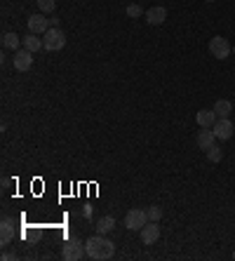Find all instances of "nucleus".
<instances>
[{
    "label": "nucleus",
    "mask_w": 235,
    "mask_h": 261,
    "mask_svg": "<svg viewBox=\"0 0 235 261\" xmlns=\"http://www.w3.org/2000/svg\"><path fill=\"white\" fill-rule=\"evenodd\" d=\"M212 111L217 113V118H231V113H233V104H231L228 99H219Z\"/></svg>",
    "instance_id": "16"
},
{
    "label": "nucleus",
    "mask_w": 235,
    "mask_h": 261,
    "mask_svg": "<svg viewBox=\"0 0 235 261\" xmlns=\"http://www.w3.org/2000/svg\"><path fill=\"white\" fill-rule=\"evenodd\" d=\"M38 2V9L43 12V14H52L57 7V0H36Z\"/></svg>",
    "instance_id": "18"
},
{
    "label": "nucleus",
    "mask_w": 235,
    "mask_h": 261,
    "mask_svg": "<svg viewBox=\"0 0 235 261\" xmlns=\"http://www.w3.org/2000/svg\"><path fill=\"white\" fill-rule=\"evenodd\" d=\"M61 257L66 261H78L85 257V243H80L78 238H71V240H66L61 250Z\"/></svg>",
    "instance_id": "4"
},
{
    "label": "nucleus",
    "mask_w": 235,
    "mask_h": 261,
    "mask_svg": "<svg viewBox=\"0 0 235 261\" xmlns=\"http://www.w3.org/2000/svg\"><path fill=\"white\" fill-rule=\"evenodd\" d=\"M195 120H198L200 127H212L214 123H217V113H214L212 108H200L198 116H195Z\"/></svg>",
    "instance_id": "13"
},
{
    "label": "nucleus",
    "mask_w": 235,
    "mask_h": 261,
    "mask_svg": "<svg viewBox=\"0 0 235 261\" xmlns=\"http://www.w3.org/2000/svg\"><path fill=\"white\" fill-rule=\"evenodd\" d=\"M21 43H24V38H19L14 31H9V33H5V36H2V47H5V50H12V52H17Z\"/></svg>",
    "instance_id": "15"
},
{
    "label": "nucleus",
    "mask_w": 235,
    "mask_h": 261,
    "mask_svg": "<svg viewBox=\"0 0 235 261\" xmlns=\"http://www.w3.org/2000/svg\"><path fill=\"white\" fill-rule=\"evenodd\" d=\"M125 12H127V17H129V19H139V17H144V14H146L144 9H141V5H136V2L127 5Z\"/></svg>",
    "instance_id": "20"
},
{
    "label": "nucleus",
    "mask_w": 235,
    "mask_h": 261,
    "mask_svg": "<svg viewBox=\"0 0 235 261\" xmlns=\"http://www.w3.org/2000/svg\"><path fill=\"white\" fill-rule=\"evenodd\" d=\"M195 144H198L200 151H207V148H212L217 144V134L212 132V127H200L198 136H195Z\"/></svg>",
    "instance_id": "10"
},
{
    "label": "nucleus",
    "mask_w": 235,
    "mask_h": 261,
    "mask_svg": "<svg viewBox=\"0 0 235 261\" xmlns=\"http://www.w3.org/2000/svg\"><path fill=\"white\" fill-rule=\"evenodd\" d=\"M113 254H116V245L109 240V235L97 233L85 243V257H90L94 261H109L113 259Z\"/></svg>",
    "instance_id": "1"
},
{
    "label": "nucleus",
    "mask_w": 235,
    "mask_h": 261,
    "mask_svg": "<svg viewBox=\"0 0 235 261\" xmlns=\"http://www.w3.org/2000/svg\"><path fill=\"white\" fill-rule=\"evenodd\" d=\"M233 259H235V252H233Z\"/></svg>",
    "instance_id": "25"
},
{
    "label": "nucleus",
    "mask_w": 235,
    "mask_h": 261,
    "mask_svg": "<svg viewBox=\"0 0 235 261\" xmlns=\"http://www.w3.org/2000/svg\"><path fill=\"white\" fill-rule=\"evenodd\" d=\"M165 19H167V9H165L163 5H155V7L146 9V24L160 26V24H165Z\"/></svg>",
    "instance_id": "11"
},
{
    "label": "nucleus",
    "mask_w": 235,
    "mask_h": 261,
    "mask_svg": "<svg viewBox=\"0 0 235 261\" xmlns=\"http://www.w3.org/2000/svg\"><path fill=\"white\" fill-rule=\"evenodd\" d=\"M12 238H14V221L9 216H5L2 224H0V243L7 245V243H12Z\"/></svg>",
    "instance_id": "12"
},
{
    "label": "nucleus",
    "mask_w": 235,
    "mask_h": 261,
    "mask_svg": "<svg viewBox=\"0 0 235 261\" xmlns=\"http://www.w3.org/2000/svg\"><path fill=\"white\" fill-rule=\"evenodd\" d=\"M21 45L26 47L28 52H33V54H36L38 50H43V38H38L36 33H31V31H28L26 36H24V43H21Z\"/></svg>",
    "instance_id": "14"
},
{
    "label": "nucleus",
    "mask_w": 235,
    "mask_h": 261,
    "mask_svg": "<svg viewBox=\"0 0 235 261\" xmlns=\"http://www.w3.org/2000/svg\"><path fill=\"white\" fill-rule=\"evenodd\" d=\"M205 153H207V160L209 162H221V158H224V151H221L217 144L212 146V148H207Z\"/></svg>",
    "instance_id": "19"
},
{
    "label": "nucleus",
    "mask_w": 235,
    "mask_h": 261,
    "mask_svg": "<svg viewBox=\"0 0 235 261\" xmlns=\"http://www.w3.org/2000/svg\"><path fill=\"white\" fill-rule=\"evenodd\" d=\"M146 212H148V221H160V216H163V209L158 207V205H153V207H148Z\"/></svg>",
    "instance_id": "21"
},
{
    "label": "nucleus",
    "mask_w": 235,
    "mask_h": 261,
    "mask_svg": "<svg viewBox=\"0 0 235 261\" xmlns=\"http://www.w3.org/2000/svg\"><path fill=\"white\" fill-rule=\"evenodd\" d=\"M205 2H214V0H205Z\"/></svg>",
    "instance_id": "23"
},
{
    "label": "nucleus",
    "mask_w": 235,
    "mask_h": 261,
    "mask_svg": "<svg viewBox=\"0 0 235 261\" xmlns=\"http://www.w3.org/2000/svg\"><path fill=\"white\" fill-rule=\"evenodd\" d=\"M28 31L31 33H36V36H40V33H45L47 28H50V19L43 14V12H38V14H31L28 17Z\"/></svg>",
    "instance_id": "8"
},
{
    "label": "nucleus",
    "mask_w": 235,
    "mask_h": 261,
    "mask_svg": "<svg viewBox=\"0 0 235 261\" xmlns=\"http://www.w3.org/2000/svg\"><path fill=\"white\" fill-rule=\"evenodd\" d=\"M148 224V212L146 209H129L125 214V226L129 231H141Z\"/></svg>",
    "instance_id": "5"
},
{
    "label": "nucleus",
    "mask_w": 235,
    "mask_h": 261,
    "mask_svg": "<svg viewBox=\"0 0 235 261\" xmlns=\"http://www.w3.org/2000/svg\"><path fill=\"white\" fill-rule=\"evenodd\" d=\"M231 52H233V45L228 43L224 36H214L212 40H209V54L214 57V59H228L231 57Z\"/></svg>",
    "instance_id": "3"
},
{
    "label": "nucleus",
    "mask_w": 235,
    "mask_h": 261,
    "mask_svg": "<svg viewBox=\"0 0 235 261\" xmlns=\"http://www.w3.org/2000/svg\"><path fill=\"white\" fill-rule=\"evenodd\" d=\"M139 233H141V243L144 245H155L160 240V226H158V221H148Z\"/></svg>",
    "instance_id": "9"
},
{
    "label": "nucleus",
    "mask_w": 235,
    "mask_h": 261,
    "mask_svg": "<svg viewBox=\"0 0 235 261\" xmlns=\"http://www.w3.org/2000/svg\"><path fill=\"white\" fill-rule=\"evenodd\" d=\"M12 64H14V68H17L19 73H26L31 66H33V52H28L26 47H21V50H17L14 52V59H12Z\"/></svg>",
    "instance_id": "7"
},
{
    "label": "nucleus",
    "mask_w": 235,
    "mask_h": 261,
    "mask_svg": "<svg viewBox=\"0 0 235 261\" xmlns=\"http://www.w3.org/2000/svg\"><path fill=\"white\" fill-rule=\"evenodd\" d=\"M66 47V33L59 26H50L43 33V50L47 52H59Z\"/></svg>",
    "instance_id": "2"
},
{
    "label": "nucleus",
    "mask_w": 235,
    "mask_h": 261,
    "mask_svg": "<svg viewBox=\"0 0 235 261\" xmlns=\"http://www.w3.org/2000/svg\"><path fill=\"white\" fill-rule=\"evenodd\" d=\"M113 228H116V219H113V216H101L99 224H97V233L109 235Z\"/></svg>",
    "instance_id": "17"
},
{
    "label": "nucleus",
    "mask_w": 235,
    "mask_h": 261,
    "mask_svg": "<svg viewBox=\"0 0 235 261\" xmlns=\"http://www.w3.org/2000/svg\"><path fill=\"white\" fill-rule=\"evenodd\" d=\"M233 54H235V45H233Z\"/></svg>",
    "instance_id": "24"
},
{
    "label": "nucleus",
    "mask_w": 235,
    "mask_h": 261,
    "mask_svg": "<svg viewBox=\"0 0 235 261\" xmlns=\"http://www.w3.org/2000/svg\"><path fill=\"white\" fill-rule=\"evenodd\" d=\"M212 132L217 134V139H221V141H228L231 136H233L235 132V125L231 118H217V123L212 125Z\"/></svg>",
    "instance_id": "6"
},
{
    "label": "nucleus",
    "mask_w": 235,
    "mask_h": 261,
    "mask_svg": "<svg viewBox=\"0 0 235 261\" xmlns=\"http://www.w3.org/2000/svg\"><path fill=\"white\" fill-rule=\"evenodd\" d=\"M82 216H87V219H90V216H92V207H90V205H87V207L82 209Z\"/></svg>",
    "instance_id": "22"
}]
</instances>
